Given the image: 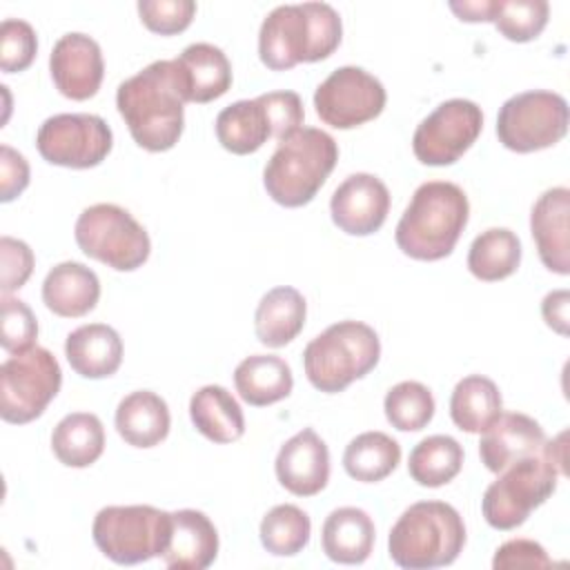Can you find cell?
<instances>
[{
	"instance_id": "obj_31",
	"label": "cell",
	"mask_w": 570,
	"mask_h": 570,
	"mask_svg": "<svg viewBox=\"0 0 570 570\" xmlns=\"http://www.w3.org/2000/svg\"><path fill=\"white\" fill-rule=\"evenodd\" d=\"M503 410L497 383L481 374L461 379L450 396V416L468 434H481Z\"/></svg>"
},
{
	"instance_id": "obj_16",
	"label": "cell",
	"mask_w": 570,
	"mask_h": 570,
	"mask_svg": "<svg viewBox=\"0 0 570 570\" xmlns=\"http://www.w3.org/2000/svg\"><path fill=\"white\" fill-rule=\"evenodd\" d=\"M390 212V191L374 174H352L332 194L334 225L350 236H370L381 229Z\"/></svg>"
},
{
	"instance_id": "obj_33",
	"label": "cell",
	"mask_w": 570,
	"mask_h": 570,
	"mask_svg": "<svg viewBox=\"0 0 570 570\" xmlns=\"http://www.w3.org/2000/svg\"><path fill=\"white\" fill-rule=\"evenodd\" d=\"M401 461V445L385 432H363L343 452L345 472L361 483H376L390 476Z\"/></svg>"
},
{
	"instance_id": "obj_14",
	"label": "cell",
	"mask_w": 570,
	"mask_h": 570,
	"mask_svg": "<svg viewBox=\"0 0 570 570\" xmlns=\"http://www.w3.org/2000/svg\"><path fill=\"white\" fill-rule=\"evenodd\" d=\"M385 100L387 94L381 80L352 65L334 69L314 91L318 118L334 129H354L374 120Z\"/></svg>"
},
{
	"instance_id": "obj_32",
	"label": "cell",
	"mask_w": 570,
	"mask_h": 570,
	"mask_svg": "<svg viewBox=\"0 0 570 570\" xmlns=\"http://www.w3.org/2000/svg\"><path fill=\"white\" fill-rule=\"evenodd\" d=\"M521 263V240L508 227L481 232L468 252V269L474 278L494 283L512 276Z\"/></svg>"
},
{
	"instance_id": "obj_7",
	"label": "cell",
	"mask_w": 570,
	"mask_h": 570,
	"mask_svg": "<svg viewBox=\"0 0 570 570\" xmlns=\"http://www.w3.org/2000/svg\"><path fill=\"white\" fill-rule=\"evenodd\" d=\"M381 358L379 334L361 321H338L314 336L303 352L307 381L325 392H343L370 374Z\"/></svg>"
},
{
	"instance_id": "obj_13",
	"label": "cell",
	"mask_w": 570,
	"mask_h": 570,
	"mask_svg": "<svg viewBox=\"0 0 570 570\" xmlns=\"http://www.w3.org/2000/svg\"><path fill=\"white\" fill-rule=\"evenodd\" d=\"M481 129V107L465 98H452L419 122L412 136V151L423 165L445 167L456 163L476 142Z\"/></svg>"
},
{
	"instance_id": "obj_9",
	"label": "cell",
	"mask_w": 570,
	"mask_h": 570,
	"mask_svg": "<svg viewBox=\"0 0 570 570\" xmlns=\"http://www.w3.org/2000/svg\"><path fill=\"white\" fill-rule=\"evenodd\" d=\"M73 236L85 256L116 272L142 267L151 252L147 229L127 209L114 203H98L82 209Z\"/></svg>"
},
{
	"instance_id": "obj_19",
	"label": "cell",
	"mask_w": 570,
	"mask_h": 570,
	"mask_svg": "<svg viewBox=\"0 0 570 570\" xmlns=\"http://www.w3.org/2000/svg\"><path fill=\"white\" fill-rule=\"evenodd\" d=\"M570 189L552 187L543 191L530 212V232L541 263L561 276L570 274Z\"/></svg>"
},
{
	"instance_id": "obj_21",
	"label": "cell",
	"mask_w": 570,
	"mask_h": 570,
	"mask_svg": "<svg viewBox=\"0 0 570 570\" xmlns=\"http://www.w3.org/2000/svg\"><path fill=\"white\" fill-rule=\"evenodd\" d=\"M100 298V281L94 269L82 263L65 261L49 269L42 281V303L62 318L89 314Z\"/></svg>"
},
{
	"instance_id": "obj_24",
	"label": "cell",
	"mask_w": 570,
	"mask_h": 570,
	"mask_svg": "<svg viewBox=\"0 0 570 570\" xmlns=\"http://www.w3.org/2000/svg\"><path fill=\"white\" fill-rule=\"evenodd\" d=\"M376 539L372 517L361 508H336L327 514L321 532L327 559L345 566H358L372 554Z\"/></svg>"
},
{
	"instance_id": "obj_5",
	"label": "cell",
	"mask_w": 570,
	"mask_h": 570,
	"mask_svg": "<svg viewBox=\"0 0 570 570\" xmlns=\"http://www.w3.org/2000/svg\"><path fill=\"white\" fill-rule=\"evenodd\" d=\"M465 546L461 514L445 501L412 503L387 537L390 559L405 570L443 568L456 561Z\"/></svg>"
},
{
	"instance_id": "obj_15",
	"label": "cell",
	"mask_w": 570,
	"mask_h": 570,
	"mask_svg": "<svg viewBox=\"0 0 570 570\" xmlns=\"http://www.w3.org/2000/svg\"><path fill=\"white\" fill-rule=\"evenodd\" d=\"M49 71L56 89L71 100H89L98 94L105 62L100 45L87 33H65L51 49Z\"/></svg>"
},
{
	"instance_id": "obj_8",
	"label": "cell",
	"mask_w": 570,
	"mask_h": 570,
	"mask_svg": "<svg viewBox=\"0 0 570 570\" xmlns=\"http://www.w3.org/2000/svg\"><path fill=\"white\" fill-rule=\"evenodd\" d=\"M98 550L120 566L163 557L171 539V512L154 505H107L91 525Z\"/></svg>"
},
{
	"instance_id": "obj_20",
	"label": "cell",
	"mask_w": 570,
	"mask_h": 570,
	"mask_svg": "<svg viewBox=\"0 0 570 570\" xmlns=\"http://www.w3.org/2000/svg\"><path fill=\"white\" fill-rule=\"evenodd\" d=\"M218 557V532L200 510L171 512V539L163 561L171 570H205Z\"/></svg>"
},
{
	"instance_id": "obj_38",
	"label": "cell",
	"mask_w": 570,
	"mask_h": 570,
	"mask_svg": "<svg viewBox=\"0 0 570 570\" xmlns=\"http://www.w3.org/2000/svg\"><path fill=\"white\" fill-rule=\"evenodd\" d=\"M38 53V38L29 22L7 18L0 24V69L4 73L24 71Z\"/></svg>"
},
{
	"instance_id": "obj_25",
	"label": "cell",
	"mask_w": 570,
	"mask_h": 570,
	"mask_svg": "<svg viewBox=\"0 0 570 570\" xmlns=\"http://www.w3.org/2000/svg\"><path fill=\"white\" fill-rule=\"evenodd\" d=\"M114 423L125 443L154 448L167 439L171 416L163 396L151 390H136L118 403Z\"/></svg>"
},
{
	"instance_id": "obj_26",
	"label": "cell",
	"mask_w": 570,
	"mask_h": 570,
	"mask_svg": "<svg viewBox=\"0 0 570 570\" xmlns=\"http://www.w3.org/2000/svg\"><path fill=\"white\" fill-rule=\"evenodd\" d=\"M307 316V305L305 298L298 289L289 285H281L269 289L254 314V330L256 338L267 345V347H283L292 343Z\"/></svg>"
},
{
	"instance_id": "obj_17",
	"label": "cell",
	"mask_w": 570,
	"mask_h": 570,
	"mask_svg": "<svg viewBox=\"0 0 570 570\" xmlns=\"http://www.w3.org/2000/svg\"><path fill=\"white\" fill-rule=\"evenodd\" d=\"M274 470L287 492L314 497L330 481V450L312 428H303L281 445Z\"/></svg>"
},
{
	"instance_id": "obj_18",
	"label": "cell",
	"mask_w": 570,
	"mask_h": 570,
	"mask_svg": "<svg viewBox=\"0 0 570 570\" xmlns=\"http://www.w3.org/2000/svg\"><path fill=\"white\" fill-rule=\"evenodd\" d=\"M546 443L543 428L528 414L501 412L483 432L479 441L481 463L499 474L508 465L541 452Z\"/></svg>"
},
{
	"instance_id": "obj_43",
	"label": "cell",
	"mask_w": 570,
	"mask_h": 570,
	"mask_svg": "<svg viewBox=\"0 0 570 570\" xmlns=\"http://www.w3.org/2000/svg\"><path fill=\"white\" fill-rule=\"evenodd\" d=\"M552 559L543 550L541 543L530 539H510L497 548L492 568L494 570H512V568H550Z\"/></svg>"
},
{
	"instance_id": "obj_40",
	"label": "cell",
	"mask_w": 570,
	"mask_h": 570,
	"mask_svg": "<svg viewBox=\"0 0 570 570\" xmlns=\"http://www.w3.org/2000/svg\"><path fill=\"white\" fill-rule=\"evenodd\" d=\"M138 16L149 31L160 36H176L191 24L196 16V2L194 0H140Z\"/></svg>"
},
{
	"instance_id": "obj_23",
	"label": "cell",
	"mask_w": 570,
	"mask_h": 570,
	"mask_svg": "<svg viewBox=\"0 0 570 570\" xmlns=\"http://www.w3.org/2000/svg\"><path fill=\"white\" fill-rule=\"evenodd\" d=\"M65 356L82 379H107L122 363V341L111 325H80L65 341Z\"/></svg>"
},
{
	"instance_id": "obj_36",
	"label": "cell",
	"mask_w": 570,
	"mask_h": 570,
	"mask_svg": "<svg viewBox=\"0 0 570 570\" xmlns=\"http://www.w3.org/2000/svg\"><path fill=\"white\" fill-rule=\"evenodd\" d=\"M546 0H490V22L512 42L534 40L548 24Z\"/></svg>"
},
{
	"instance_id": "obj_34",
	"label": "cell",
	"mask_w": 570,
	"mask_h": 570,
	"mask_svg": "<svg viewBox=\"0 0 570 570\" xmlns=\"http://www.w3.org/2000/svg\"><path fill=\"white\" fill-rule=\"evenodd\" d=\"M463 468V448L448 434H432L419 441L407 461L410 476L423 488L450 483Z\"/></svg>"
},
{
	"instance_id": "obj_44",
	"label": "cell",
	"mask_w": 570,
	"mask_h": 570,
	"mask_svg": "<svg viewBox=\"0 0 570 570\" xmlns=\"http://www.w3.org/2000/svg\"><path fill=\"white\" fill-rule=\"evenodd\" d=\"M29 185V163L27 158L11 149L9 145L0 147V200L11 203Z\"/></svg>"
},
{
	"instance_id": "obj_22",
	"label": "cell",
	"mask_w": 570,
	"mask_h": 570,
	"mask_svg": "<svg viewBox=\"0 0 570 570\" xmlns=\"http://www.w3.org/2000/svg\"><path fill=\"white\" fill-rule=\"evenodd\" d=\"M174 60L180 71L185 102H212L232 87V65L220 47L194 42Z\"/></svg>"
},
{
	"instance_id": "obj_28",
	"label": "cell",
	"mask_w": 570,
	"mask_h": 570,
	"mask_svg": "<svg viewBox=\"0 0 570 570\" xmlns=\"http://www.w3.org/2000/svg\"><path fill=\"white\" fill-rule=\"evenodd\" d=\"M194 428L212 443H234L245 434V416L238 401L223 385H205L189 399Z\"/></svg>"
},
{
	"instance_id": "obj_6",
	"label": "cell",
	"mask_w": 570,
	"mask_h": 570,
	"mask_svg": "<svg viewBox=\"0 0 570 570\" xmlns=\"http://www.w3.org/2000/svg\"><path fill=\"white\" fill-rule=\"evenodd\" d=\"M336 140L316 127H301L281 140L263 169L267 196L283 207L307 205L336 167Z\"/></svg>"
},
{
	"instance_id": "obj_10",
	"label": "cell",
	"mask_w": 570,
	"mask_h": 570,
	"mask_svg": "<svg viewBox=\"0 0 570 570\" xmlns=\"http://www.w3.org/2000/svg\"><path fill=\"white\" fill-rule=\"evenodd\" d=\"M62 385V370L45 347H29L0 365V416L7 423H29L42 416Z\"/></svg>"
},
{
	"instance_id": "obj_1",
	"label": "cell",
	"mask_w": 570,
	"mask_h": 570,
	"mask_svg": "<svg viewBox=\"0 0 570 570\" xmlns=\"http://www.w3.org/2000/svg\"><path fill=\"white\" fill-rule=\"evenodd\" d=\"M185 91L176 60H156L120 82L116 107L134 142L147 151H167L183 136Z\"/></svg>"
},
{
	"instance_id": "obj_11",
	"label": "cell",
	"mask_w": 570,
	"mask_h": 570,
	"mask_svg": "<svg viewBox=\"0 0 570 570\" xmlns=\"http://www.w3.org/2000/svg\"><path fill=\"white\" fill-rule=\"evenodd\" d=\"M568 131V102L561 94L532 89L508 98L497 116L499 142L517 154L557 145Z\"/></svg>"
},
{
	"instance_id": "obj_41",
	"label": "cell",
	"mask_w": 570,
	"mask_h": 570,
	"mask_svg": "<svg viewBox=\"0 0 570 570\" xmlns=\"http://www.w3.org/2000/svg\"><path fill=\"white\" fill-rule=\"evenodd\" d=\"M265 105L267 118L272 122V136L281 142L303 127V102L296 91H269L258 96Z\"/></svg>"
},
{
	"instance_id": "obj_29",
	"label": "cell",
	"mask_w": 570,
	"mask_h": 570,
	"mask_svg": "<svg viewBox=\"0 0 570 570\" xmlns=\"http://www.w3.org/2000/svg\"><path fill=\"white\" fill-rule=\"evenodd\" d=\"M216 138L227 151L236 156L258 151L267 138H272V122L263 100L254 98L227 105L216 116Z\"/></svg>"
},
{
	"instance_id": "obj_4",
	"label": "cell",
	"mask_w": 570,
	"mask_h": 570,
	"mask_svg": "<svg viewBox=\"0 0 570 570\" xmlns=\"http://www.w3.org/2000/svg\"><path fill=\"white\" fill-rule=\"evenodd\" d=\"M566 432L546 441L541 452L525 456L503 470L481 499V512L494 530H514L534 508L546 503L557 490V479L566 474Z\"/></svg>"
},
{
	"instance_id": "obj_45",
	"label": "cell",
	"mask_w": 570,
	"mask_h": 570,
	"mask_svg": "<svg viewBox=\"0 0 570 570\" xmlns=\"http://www.w3.org/2000/svg\"><path fill=\"white\" fill-rule=\"evenodd\" d=\"M568 303H570L568 289H554V292L546 294V298L541 303V314H543L546 325L552 327L561 336L568 334Z\"/></svg>"
},
{
	"instance_id": "obj_46",
	"label": "cell",
	"mask_w": 570,
	"mask_h": 570,
	"mask_svg": "<svg viewBox=\"0 0 570 570\" xmlns=\"http://www.w3.org/2000/svg\"><path fill=\"white\" fill-rule=\"evenodd\" d=\"M463 22H490V0H463L448 4Z\"/></svg>"
},
{
	"instance_id": "obj_42",
	"label": "cell",
	"mask_w": 570,
	"mask_h": 570,
	"mask_svg": "<svg viewBox=\"0 0 570 570\" xmlns=\"http://www.w3.org/2000/svg\"><path fill=\"white\" fill-rule=\"evenodd\" d=\"M33 252L24 240L2 236L0 238V287L2 294L20 289L33 272Z\"/></svg>"
},
{
	"instance_id": "obj_39",
	"label": "cell",
	"mask_w": 570,
	"mask_h": 570,
	"mask_svg": "<svg viewBox=\"0 0 570 570\" xmlns=\"http://www.w3.org/2000/svg\"><path fill=\"white\" fill-rule=\"evenodd\" d=\"M0 303H2L0 305L2 307L0 345L11 354L33 347L38 336V323L31 307L24 301L13 298L9 294H2Z\"/></svg>"
},
{
	"instance_id": "obj_12",
	"label": "cell",
	"mask_w": 570,
	"mask_h": 570,
	"mask_svg": "<svg viewBox=\"0 0 570 570\" xmlns=\"http://www.w3.org/2000/svg\"><path fill=\"white\" fill-rule=\"evenodd\" d=\"M111 145V129L96 114H56L36 134L40 156L51 165L69 169L100 165L109 156Z\"/></svg>"
},
{
	"instance_id": "obj_30",
	"label": "cell",
	"mask_w": 570,
	"mask_h": 570,
	"mask_svg": "<svg viewBox=\"0 0 570 570\" xmlns=\"http://www.w3.org/2000/svg\"><path fill=\"white\" fill-rule=\"evenodd\" d=\"M51 450L67 468H89L105 450L102 421L91 412H71L62 416L53 428Z\"/></svg>"
},
{
	"instance_id": "obj_27",
	"label": "cell",
	"mask_w": 570,
	"mask_h": 570,
	"mask_svg": "<svg viewBox=\"0 0 570 570\" xmlns=\"http://www.w3.org/2000/svg\"><path fill=\"white\" fill-rule=\"evenodd\" d=\"M234 385L245 403L254 407H265L289 396L294 387V376L289 365L281 356L254 354L236 365Z\"/></svg>"
},
{
	"instance_id": "obj_3",
	"label": "cell",
	"mask_w": 570,
	"mask_h": 570,
	"mask_svg": "<svg viewBox=\"0 0 570 570\" xmlns=\"http://www.w3.org/2000/svg\"><path fill=\"white\" fill-rule=\"evenodd\" d=\"M468 218L465 191L448 180H430L412 194L394 238L399 249L414 261H441L452 254Z\"/></svg>"
},
{
	"instance_id": "obj_35",
	"label": "cell",
	"mask_w": 570,
	"mask_h": 570,
	"mask_svg": "<svg viewBox=\"0 0 570 570\" xmlns=\"http://www.w3.org/2000/svg\"><path fill=\"white\" fill-rule=\"evenodd\" d=\"M258 534L263 548L274 557H294L309 543L312 521L298 505L281 503L263 517Z\"/></svg>"
},
{
	"instance_id": "obj_2",
	"label": "cell",
	"mask_w": 570,
	"mask_h": 570,
	"mask_svg": "<svg viewBox=\"0 0 570 570\" xmlns=\"http://www.w3.org/2000/svg\"><path fill=\"white\" fill-rule=\"evenodd\" d=\"M341 36V16L332 4H281L261 24L258 56L267 69L285 71L298 62L330 58L338 49Z\"/></svg>"
},
{
	"instance_id": "obj_37",
	"label": "cell",
	"mask_w": 570,
	"mask_h": 570,
	"mask_svg": "<svg viewBox=\"0 0 570 570\" xmlns=\"http://www.w3.org/2000/svg\"><path fill=\"white\" fill-rule=\"evenodd\" d=\"M383 410L390 425L399 432H419L434 416V396L419 381H401L387 390Z\"/></svg>"
}]
</instances>
